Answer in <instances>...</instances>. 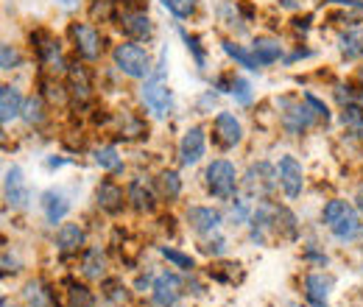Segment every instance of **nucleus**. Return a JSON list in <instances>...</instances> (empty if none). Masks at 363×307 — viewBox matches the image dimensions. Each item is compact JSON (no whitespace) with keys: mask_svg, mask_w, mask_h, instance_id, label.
I'll return each instance as SVG.
<instances>
[{"mask_svg":"<svg viewBox=\"0 0 363 307\" xmlns=\"http://www.w3.org/2000/svg\"><path fill=\"white\" fill-rule=\"evenodd\" d=\"M321 223L333 232L335 240L341 243H350L355 238H361L363 232V216L358 213V207H352L350 201L344 199H333L324 204L321 210Z\"/></svg>","mask_w":363,"mask_h":307,"instance_id":"obj_1","label":"nucleus"},{"mask_svg":"<svg viewBox=\"0 0 363 307\" xmlns=\"http://www.w3.org/2000/svg\"><path fill=\"white\" fill-rule=\"evenodd\" d=\"M112 62H115V67H118L126 79L145 82V79L154 76V59H151V53L140 43H135V40H126V43L115 45Z\"/></svg>","mask_w":363,"mask_h":307,"instance_id":"obj_2","label":"nucleus"},{"mask_svg":"<svg viewBox=\"0 0 363 307\" xmlns=\"http://www.w3.org/2000/svg\"><path fill=\"white\" fill-rule=\"evenodd\" d=\"M204 187H207L210 196H216L221 201H232L235 193H238V187H240L238 168L229 160H213L204 168Z\"/></svg>","mask_w":363,"mask_h":307,"instance_id":"obj_3","label":"nucleus"},{"mask_svg":"<svg viewBox=\"0 0 363 307\" xmlns=\"http://www.w3.org/2000/svg\"><path fill=\"white\" fill-rule=\"evenodd\" d=\"M67 37L73 43V50L84 62H98L104 53V37L92 23H70Z\"/></svg>","mask_w":363,"mask_h":307,"instance_id":"obj_4","label":"nucleus"},{"mask_svg":"<svg viewBox=\"0 0 363 307\" xmlns=\"http://www.w3.org/2000/svg\"><path fill=\"white\" fill-rule=\"evenodd\" d=\"M140 101L157 118H168L174 112V106H177L174 92H171V87L162 79H145L143 87H140Z\"/></svg>","mask_w":363,"mask_h":307,"instance_id":"obj_5","label":"nucleus"},{"mask_svg":"<svg viewBox=\"0 0 363 307\" xmlns=\"http://www.w3.org/2000/svg\"><path fill=\"white\" fill-rule=\"evenodd\" d=\"M279 184V174H277V168H274L272 162H257V165H252L246 176H243V190H246V196H257V201H266L269 196L274 193V187Z\"/></svg>","mask_w":363,"mask_h":307,"instance_id":"obj_6","label":"nucleus"},{"mask_svg":"<svg viewBox=\"0 0 363 307\" xmlns=\"http://www.w3.org/2000/svg\"><path fill=\"white\" fill-rule=\"evenodd\" d=\"M277 174H279V187L288 199H299L302 190H305V171H302V162L291 154L279 157L277 162Z\"/></svg>","mask_w":363,"mask_h":307,"instance_id":"obj_7","label":"nucleus"},{"mask_svg":"<svg viewBox=\"0 0 363 307\" xmlns=\"http://www.w3.org/2000/svg\"><path fill=\"white\" fill-rule=\"evenodd\" d=\"M213 140L218 143V148H235L243 143V123L232 115V112H218L213 118Z\"/></svg>","mask_w":363,"mask_h":307,"instance_id":"obj_8","label":"nucleus"},{"mask_svg":"<svg viewBox=\"0 0 363 307\" xmlns=\"http://www.w3.org/2000/svg\"><path fill=\"white\" fill-rule=\"evenodd\" d=\"M207 154V132L201 126H190L179 140V162L182 165H199Z\"/></svg>","mask_w":363,"mask_h":307,"instance_id":"obj_9","label":"nucleus"},{"mask_svg":"<svg viewBox=\"0 0 363 307\" xmlns=\"http://www.w3.org/2000/svg\"><path fill=\"white\" fill-rule=\"evenodd\" d=\"M184 221H187V226L196 232V235H218V229H221V223H224V216H221V210H216V207H187V213H184Z\"/></svg>","mask_w":363,"mask_h":307,"instance_id":"obj_10","label":"nucleus"},{"mask_svg":"<svg viewBox=\"0 0 363 307\" xmlns=\"http://www.w3.org/2000/svg\"><path fill=\"white\" fill-rule=\"evenodd\" d=\"M126 201H129V196H126L123 187H121L118 182H112V179H104V182L95 187V204H98V210H104L106 216L123 213Z\"/></svg>","mask_w":363,"mask_h":307,"instance_id":"obj_11","label":"nucleus"},{"mask_svg":"<svg viewBox=\"0 0 363 307\" xmlns=\"http://www.w3.org/2000/svg\"><path fill=\"white\" fill-rule=\"evenodd\" d=\"M182 288H184V282L179 279V274L162 271V274L154 279V285H151L154 302L160 307H177V302L182 299Z\"/></svg>","mask_w":363,"mask_h":307,"instance_id":"obj_12","label":"nucleus"},{"mask_svg":"<svg viewBox=\"0 0 363 307\" xmlns=\"http://www.w3.org/2000/svg\"><path fill=\"white\" fill-rule=\"evenodd\" d=\"M3 196H6V204L11 210H26L28 207V187H26V176L20 165H11L6 171V182H3Z\"/></svg>","mask_w":363,"mask_h":307,"instance_id":"obj_13","label":"nucleus"},{"mask_svg":"<svg viewBox=\"0 0 363 307\" xmlns=\"http://www.w3.org/2000/svg\"><path fill=\"white\" fill-rule=\"evenodd\" d=\"M118 23H121L123 34H126L129 40H135V43H148V40L154 37V23H151V17H148L145 11H140V9L123 11V14L118 17Z\"/></svg>","mask_w":363,"mask_h":307,"instance_id":"obj_14","label":"nucleus"},{"mask_svg":"<svg viewBox=\"0 0 363 307\" xmlns=\"http://www.w3.org/2000/svg\"><path fill=\"white\" fill-rule=\"evenodd\" d=\"M279 123H282V129L291 134V137H296V134L308 132L313 123H316V112L305 104H291L285 112H282V118H279Z\"/></svg>","mask_w":363,"mask_h":307,"instance_id":"obj_15","label":"nucleus"},{"mask_svg":"<svg viewBox=\"0 0 363 307\" xmlns=\"http://www.w3.org/2000/svg\"><path fill=\"white\" fill-rule=\"evenodd\" d=\"M84 240H87V235H84L82 223H62L56 229V240L53 243H56L62 257H70V255H79L84 249Z\"/></svg>","mask_w":363,"mask_h":307,"instance_id":"obj_16","label":"nucleus"},{"mask_svg":"<svg viewBox=\"0 0 363 307\" xmlns=\"http://www.w3.org/2000/svg\"><path fill=\"white\" fill-rule=\"evenodd\" d=\"M67 92H70L73 101H79V104H87L92 98V76H90V70H87L84 65H79V62H73V65L67 67Z\"/></svg>","mask_w":363,"mask_h":307,"instance_id":"obj_17","label":"nucleus"},{"mask_svg":"<svg viewBox=\"0 0 363 307\" xmlns=\"http://www.w3.org/2000/svg\"><path fill=\"white\" fill-rule=\"evenodd\" d=\"M23 106H26V98L14 84H3L0 87V121H3V126L17 121L23 115Z\"/></svg>","mask_w":363,"mask_h":307,"instance_id":"obj_18","label":"nucleus"},{"mask_svg":"<svg viewBox=\"0 0 363 307\" xmlns=\"http://www.w3.org/2000/svg\"><path fill=\"white\" fill-rule=\"evenodd\" d=\"M37 56H40V65L45 70H50L53 76L70 67L65 62V56H62V45H59V40H53V37H43V43L37 45Z\"/></svg>","mask_w":363,"mask_h":307,"instance_id":"obj_19","label":"nucleus"},{"mask_svg":"<svg viewBox=\"0 0 363 307\" xmlns=\"http://www.w3.org/2000/svg\"><path fill=\"white\" fill-rule=\"evenodd\" d=\"M333 279L324 274H308L305 277V299L311 302V307H327V296H330Z\"/></svg>","mask_w":363,"mask_h":307,"instance_id":"obj_20","label":"nucleus"},{"mask_svg":"<svg viewBox=\"0 0 363 307\" xmlns=\"http://www.w3.org/2000/svg\"><path fill=\"white\" fill-rule=\"evenodd\" d=\"M40 207H43V213H45V221L50 223V226L62 223V221L67 218V213H70V201H67L62 193H56V190H48V193H43V201H40Z\"/></svg>","mask_w":363,"mask_h":307,"instance_id":"obj_21","label":"nucleus"},{"mask_svg":"<svg viewBox=\"0 0 363 307\" xmlns=\"http://www.w3.org/2000/svg\"><path fill=\"white\" fill-rule=\"evenodd\" d=\"M126 196H129V204L135 207L137 213H154V207H157V201H154V190L145 187L140 179H135V182L129 184Z\"/></svg>","mask_w":363,"mask_h":307,"instance_id":"obj_22","label":"nucleus"},{"mask_svg":"<svg viewBox=\"0 0 363 307\" xmlns=\"http://www.w3.org/2000/svg\"><path fill=\"white\" fill-rule=\"evenodd\" d=\"M252 53H255V59L260 62V67H266V65L279 62L282 45L277 43V40H272V37H257V40L252 43Z\"/></svg>","mask_w":363,"mask_h":307,"instance_id":"obj_23","label":"nucleus"},{"mask_svg":"<svg viewBox=\"0 0 363 307\" xmlns=\"http://www.w3.org/2000/svg\"><path fill=\"white\" fill-rule=\"evenodd\" d=\"M23 299H26L28 307H53V291H50V285H45L43 279H34V282L26 285Z\"/></svg>","mask_w":363,"mask_h":307,"instance_id":"obj_24","label":"nucleus"},{"mask_svg":"<svg viewBox=\"0 0 363 307\" xmlns=\"http://www.w3.org/2000/svg\"><path fill=\"white\" fill-rule=\"evenodd\" d=\"M82 274L87 279H104V274H106V257H104V252L98 246H92V249H87L82 255Z\"/></svg>","mask_w":363,"mask_h":307,"instance_id":"obj_25","label":"nucleus"},{"mask_svg":"<svg viewBox=\"0 0 363 307\" xmlns=\"http://www.w3.org/2000/svg\"><path fill=\"white\" fill-rule=\"evenodd\" d=\"M92 160H95V165H98L101 171H109V174L123 171V157L118 154L115 145H101V148H95V151H92Z\"/></svg>","mask_w":363,"mask_h":307,"instance_id":"obj_26","label":"nucleus"},{"mask_svg":"<svg viewBox=\"0 0 363 307\" xmlns=\"http://www.w3.org/2000/svg\"><path fill=\"white\" fill-rule=\"evenodd\" d=\"M28 126H43L48 121V104L43 95H31L26 98V106H23V115H20Z\"/></svg>","mask_w":363,"mask_h":307,"instance_id":"obj_27","label":"nucleus"},{"mask_svg":"<svg viewBox=\"0 0 363 307\" xmlns=\"http://www.w3.org/2000/svg\"><path fill=\"white\" fill-rule=\"evenodd\" d=\"M224 53H227L232 62H238L240 67H246V70H260V62L255 59V53L252 50H246L243 45H238V43H232V40H224Z\"/></svg>","mask_w":363,"mask_h":307,"instance_id":"obj_28","label":"nucleus"},{"mask_svg":"<svg viewBox=\"0 0 363 307\" xmlns=\"http://www.w3.org/2000/svg\"><path fill=\"white\" fill-rule=\"evenodd\" d=\"M157 190L165 201H177L182 196V179L177 171H162L160 179H157Z\"/></svg>","mask_w":363,"mask_h":307,"instance_id":"obj_29","label":"nucleus"},{"mask_svg":"<svg viewBox=\"0 0 363 307\" xmlns=\"http://www.w3.org/2000/svg\"><path fill=\"white\" fill-rule=\"evenodd\" d=\"M341 53L347 59H363V31L361 28H350L344 37H341Z\"/></svg>","mask_w":363,"mask_h":307,"instance_id":"obj_30","label":"nucleus"},{"mask_svg":"<svg viewBox=\"0 0 363 307\" xmlns=\"http://www.w3.org/2000/svg\"><path fill=\"white\" fill-rule=\"evenodd\" d=\"M67 305L70 307H95V294L87 285L67 282Z\"/></svg>","mask_w":363,"mask_h":307,"instance_id":"obj_31","label":"nucleus"},{"mask_svg":"<svg viewBox=\"0 0 363 307\" xmlns=\"http://www.w3.org/2000/svg\"><path fill=\"white\" fill-rule=\"evenodd\" d=\"M277 232H282L285 238H296L299 235V226H296V216L288 210V207H277V223H274Z\"/></svg>","mask_w":363,"mask_h":307,"instance_id":"obj_32","label":"nucleus"},{"mask_svg":"<svg viewBox=\"0 0 363 307\" xmlns=\"http://www.w3.org/2000/svg\"><path fill=\"white\" fill-rule=\"evenodd\" d=\"M101 291H104V299H109L112 305H123L129 299V291H126V285L121 279H104Z\"/></svg>","mask_w":363,"mask_h":307,"instance_id":"obj_33","label":"nucleus"},{"mask_svg":"<svg viewBox=\"0 0 363 307\" xmlns=\"http://www.w3.org/2000/svg\"><path fill=\"white\" fill-rule=\"evenodd\" d=\"M179 37H182V43L187 45V50L193 53L196 67H199V70H204V67H207V53H204V48H201V40H199L196 34H187L184 28H179Z\"/></svg>","mask_w":363,"mask_h":307,"instance_id":"obj_34","label":"nucleus"},{"mask_svg":"<svg viewBox=\"0 0 363 307\" xmlns=\"http://www.w3.org/2000/svg\"><path fill=\"white\" fill-rule=\"evenodd\" d=\"M160 255L174 265V268H179V271H193V268H196V260H193L190 255H182V252L171 249V246H160Z\"/></svg>","mask_w":363,"mask_h":307,"instance_id":"obj_35","label":"nucleus"},{"mask_svg":"<svg viewBox=\"0 0 363 307\" xmlns=\"http://www.w3.org/2000/svg\"><path fill=\"white\" fill-rule=\"evenodd\" d=\"M232 98H235V104H240V106H249V104H252L255 92H252V84H249L243 76H232Z\"/></svg>","mask_w":363,"mask_h":307,"instance_id":"obj_36","label":"nucleus"},{"mask_svg":"<svg viewBox=\"0 0 363 307\" xmlns=\"http://www.w3.org/2000/svg\"><path fill=\"white\" fill-rule=\"evenodd\" d=\"M162 6L174 14V17H179V20H187L193 11H196V6H199V0H162Z\"/></svg>","mask_w":363,"mask_h":307,"instance_id":"obj_37","label":"nucleus"},{"mask_svg":"<svg viewBox=\"0 0 363 307\" xmlns=\"http://www.w3.org/2000/svg\"><path fill=\"white\" fill-rule=\"evenodd\" d=\"M0 67H3V73L20 67V53H17L14 45H3V48H0Z\"/></svg>","mask_w":363,"mask_h":307,"instance_id":"obj_38","label":"nucleus"},{"mask_svg":"<svg viewBox=\"0 0 363 307\" xmlns=\"http://www.w3.org/2000/svg\"><path fill=\"white\" fill-rule=\"evenodd\" d=\"M252 207H249V201H243V199H235L232 201V210H229V218L235 221V223H249L252 218Z\"/></svg>","mask_w":363,"mask_h":307,"instance_id":"obj_39","label":"nucleus"},{"mask_svg":"<svg viewBox=\"0 0 363 307\" xmlns=\"http://www.w3.org/2000/svg\"><path fill=\"white\" fill-rule=\"evenodd\" d=\"M115 3H118V0H92V6H90L92 17L115 20Z\"/></svg>","mask_w":363,"mask_h":307,"instance_id":"obj_40","label":"nucleus"},{"mask_svg":"<svg viewBox=\"0 0 363 307\" xmlns=\"http://www.w3.org/2000/svg\"><path fill=\"white\" fill-rule=\"evenodd\" d=\"M40 95H43L45 101H50V104H56V101L62 104L67 92L62 89V84H56V79H45V82H43V92H40Z\"/></svg>","mask_w":363,"mask_h":307,"instance_id":"obj_41","label":"nucleus"},{"mask_svg":"<svg viewBox=\"0 0 363 307\" xmlns=\"http://www.w3.org/2000/svg\"><path fill=\"white\" fill-rule=\"evenodd\" d=\"M201 252H204V255H213V257H224V255H227V240L218 238V235H216V238H207L204 246H201Z\"/></svg>","mask_w":363,"mask_h":307,"instance_id":"obj_42","label":"nucleus"},{"mask_svg":"<svg viewBox=\"0 0 363 307\" xmlns=\"http://www.w3.org/2000/svg\"><path fill=\"white\" fill-rule=\"evenodd\" d=\"M305 104L316 112V118H321V121H330V109H327V104L324 101H318L313 92H305Z\"/></svg>","mask_w":363,"mask_h":307,"instance_id":"obj_43","label":"nucleus"},{"mask_svg":"<svg viewBox=\"0 0 363 307\" xmlns=\"http://www.w3.org/2000/svg\"><path fill=\"white\" fill-rule=\"evenodd\" d=\"M305 257H308V260H313V263H318V265H324L327 263V255H318L316 249H313V246H308V252H305Z\"/></svg>","mask_w":363,"mask_h":307,"instance_id":"obj_44","label":"nucleus"},{"mask_svg":"<svg viewBox=\"0 0 363 307\" xmlns=\"http://www.w3.org/2000/svg\"><path fill=\"white\" fill-rule=\"evenodd\" d=\"M355 207H358V213L363 216V184L358 187V193H355Z\"/></svg>","mask_w":363,"mask_h":307,"instance_id":"obj_45","label":"nucleus"},{"mask_svg":"<svg viewBox=\"0 0 363 307\" xmlns=\"http://www.w3.org/2000/svg\"><path fill=\"white\" fill-rule=\"evenodd\" d=\"M148 285H151V277H140V279H137V288H140V291L148 288Z\"/></svg>","mask_w":363,"mask_h":307,"instance_id":"obj_46","label":"nucleus"},{"mask_svg":"<svg viewBox=\"0 0 363 307\" xmlns=\"http://www.w3.org/2000/svg\"><path fill=\"white\" fill-rule=\"evenodd\" d=\"M3 307H17V305H9V302H3Z\"/></svg>","mask_w":363,"mask_h":307,"instance_id":"obj_47","label":"nucleus"}]
</instances>
